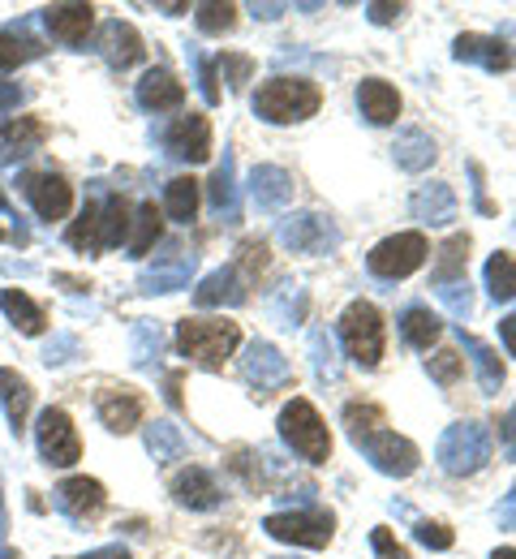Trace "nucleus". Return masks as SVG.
I'll return each mask as SVG.
<instances>
[{
  "label": "nucleus",
  "instance_id": "nucleus-1",
  "mask_svg": "<svg viewBox=\"0 0 516 559\" xmlns=\"http://www.w3.org/2000/svg\"><path fill=\"white\" fill-rule=\"evenodd\" d=\"M345 430H349L353 448L387 478H409L418 469V461H422L418 443L396 435V430H387V414L379 405H370V401H349L345 405Z\"/></svg>",
  "mask_w": 516,
  "mask_h": 559
},
{
  "label": "nucleus",
  "instance_id": "nucleus-2",
  "mask_svg": "<svg viewBox=\"0 0 516 559\" xmlns=\"http://www.w3.org/2000/svg\"><path fill=\"white\" fill-rule=\"evenodd\" d=\"M130 224H134V207L121 194H104L77 211V219L65 228V241L82 254H104L130 241Z\"/></svg>",
  "mask_w": 516,
  "mask_h": 559
},
{
  "label": "nucleus",
  "instance_id": "nucleus-3",
  "mask_svg": "<svg viewBox=\"0 0 516 559\" xmlns=\"http://www.w3.org/2000/svg\"><path fill=\"white\" fill-rule=\"evenodd\" d=\"M250 108H254V117L267 121V126H301V121H310V117L323 108V91H319V82H310V78L276 73V78H267V82L254 91Z\"/></svg>",
  "mask_w": 516,
  "mask_h": 559
},
{
  "label": "nucleus",
  "instance_id": "nucleus-4",
  "mask_svg": "<svg viewBox=\"0 0 516 559\" xmlns=\"http://www.w3.org/2000/svg\"><path fill=\"white\" fill-rule=\"evenodd\" d=\"M177 349L185 361H194L203 370H220L224 361L241 349V328L232 319H181Z\"/></svg>",
  "mask_w": 516,
  "mask_h": 559
},
{
  "label": "nucleus",
  "instance_id": "nucleus-5",
  "mask_svg": "<svg viewBox=\"0 0 516 559\" xmlns=\"http://www.w3.org/2000/svg\"><path fill=\"white\" fill-rule=\"evenodd\" d=\"M280 439H285V448L301 456L305 465H323V461H332V430H327V421L323 414L305 401V396H293L285 409H280Z\"/></svg>",
  "mask_w": 516,
  "mask_h": 559
},
{
  "label": "nucleus",
  "instance_id": "nucleus-6",
  "mask_svg": "<svg viewBox=\"0 0 516 559\" xmlns=\"http://www.w3.org/2000/svg\"><path fill=\"white\" fill-rule=\"evenodd\" d=\"M435 461H440L443 474H452V478H469V474L487 469V461H491V430L482 421H452L440 435Z\"/></svg>",
  "mask_w": 516,
  "mask_h": 559
},
{
  "label": "nucleus",
  "instance_id": "nucleus-7",
  "mask_svg": "<svg viewBox=\"0 0 516 559\" xmlns=\"http://www.w3.org/2000/svg\"><path fill=\"white\" fill-rule=\"evenodd\" d=\"M336 332H340V345H345L353 366L374 370L383 361V314H379V306H370L362 297L349 301L340 323H336Z\"/></svg>",
  "mask_w": 516,
  "mask_h": 559
},
{
  "label": "nucleus",
  "instance_id": "nucleus-8",
  "mask_svg": "<svg viewBox=\"0 0 516 559\" xmlns=\"http://www.w3.org/2000/svg\"><path fill=\"white\" fill-rule=\"evenodd\" d=\"M263 534L276 543H293V547H327L336 538V516L327 508H297V512H272L263 521Z\"/></svg>",
  "mask_w": 516,
  "mask_h": 559
},
{
  "label": "nucleus",
  "instance_id": "nucleus-9",
  "mask_svg": "<svg viewBox=\"0 0 516 559\" xmlns=\"http://www.w3.org/2000/svg\"><path fill=\"white\" fill-rule=\"evenodd\" d=\"M427 254H431V246H427L422 233H392V237H383L367 254V272L374 280L396 284V280L413 276L427 263Z\"/></svg>",
  "mask_w": 516,
  "mask_h": 559
},
{
  "label": "nucleus",
  "instance_id": "nucleus-10",
  "mask_svg": "<svg viewBox=\"0 0 516 559\" xmlns=\"http://www.w3.org/2000/svg\"><path fill=\"white\" fill-rule=\"evenodd\" d=\"M280 246L293 250V254L323 259V254H336L340 250V228L323 211H297V215L280 219Z\"/></svg>",
  "mask_w": 516,
  "mask_h": 559
},
{
  "label": "nucleus",
  "instance_id": "nucleus-11",
  "mask_svg": "<svg viewBox=\"0 0 516 559\" xmlns=\"http://www.w3.org/2000/svg\"><path fill=\"white\" fill-rule=\"evenodd\" d=\"M35 448H39V461L52 465V469H70V465L82 461L77 426L61 405H48L39 414V421H35Z\"/></svg>",
  "mask_w": 516,
  "mask_h": 559
},
{
  "label": "nucleus",
  "instance_id": "nucleus-12",
  "mask_svg": "<svg viewBox=\"0 0 516 559\" xmlns=\"http://www.w3.org/2000/svg\"><path fill=\"white\" fill-rule=\"evenodd\" d=\"M241 379L254 388L259 401H267L272 392L293 383V366H289V357L276 349L272 341H250L245 353H241Z\"/></svg>",
  "mask_w": 516,
  "mask_h": 559
},
{
  "label": "nucleus",
  "instance_id": "nucleus-13",
  "mask_svg": "<svg viewBox=\"0 0 516 559\" xmlns=\"http://www.w3.org/2000/svg\"><path fill=\"white\" fill-rule=\"evenodd\" d=\"M22 194H26V203L35 207L39 219H65L70 207H74V186L61 177V173H22Z\"/></svg>",
  "mask_w": 516,
  "mask_h": 559
},
{
  "label": "nucleus",
  "instance_id": "nucleus-14",
  "mask_svg": "<svg viewBox=\"0 0 516 559\" xmlns=\"http://www.w3.org/2000/svg\"><path fill=\"white\" fill-rule=\"evenodd\" d=\"M95 52L108 61V70L125 73L143 61V52H147V48H143V35H139V26H134V22L108 17V22L99 26V35H95Z\"/></svg>",
  "mask_w": 516,
  "mask_h": 559
},
{
  "label": "nucleus",
  "instance_id": "nucleus-15",
  "mask_svg": "<svg viewBox=\"0 0 516 559\" xmlns=\"http://www.w3.org/2000/svg\"><path fill=\"white\" fill-rule=\"evenodd\" d=\"M164 151L172 159H185V164H203L212 159V121L203 112H190V117H177L164 134Z\"/></svg>",
  "mask_w": 516,
  "mask_h": 559
},
{
  "label": "nucleus",
  "instance_id": "nucleus-16",
  "mask_svg": "<svg viewBox=\"0 0 516 559\" xmlns=\"http://www.w3.org/2000/svg\"><path fill=\"white\" fill-rule=\"evenodd\" d=\"M452 57H456L460 66H478V70H487V73H508L516 66L508 39H500V35H473V31H469V35H456Z\"/></svg>",
  "mask_w": 516,
  "mask_h": 559
},
{
  "label": "nucleus",
  "instance_id": "nucleus-17",
  "mask_svg": "<svg viewBox=\"0 0 516 559\" xmlns=\"http://www.w3.org/2000/svg\"><path fill=\"white\" fill-rule=\"evenodd\" d=\"M52 503H57L61 516H70L74 525H82V521H91V516L104 512L108 490H104L99 478H86V474H82V478H65L61 487L52 490Z\"/></svg>",
  "mask_w": 516,
  "mask_h": 559
},
{
  "label": "nucleus",
  "instance_id": "nucleus-18",
  "mask_svg": "<svg viewBox=\"0 0 516 559\" xmlns=\"http://www.w3.org/2000/svg\"><path fill=\"white\" fill-rule=\"evenodd\" d=\"M168 495H172L181 508H190V512H212V508L224 503V490H220V483H216V474L203 469V465H185V469L168 483Z\"/></svg>",
  "mask_w": 516,
  "mask_h": 559
},
{
  "label": "nucleus",
  "instance_id": "nucleus-19",
  "mask_svg": "<svg viewBox=\"0 0 516 559\" xmlns=\"http://www.w3.org/2000/svg\"><path fill=\"white\" fill-rule=\"evenodd\" d=\"M293 177H289V168H280V164H254V173H250V199H254V207L263 211V215H276V211H285L293 203Z\"/></svg>",
  "mask_w": 516,
  "mask_h": 559
},
{
  "label": "nucleus",
  "instance_id": "nucleus-20",
  "mask_svg": "<svg viewBox=\"0 0 516 559\" xmlns=\"http://www.w3.org/2000/svg\"><path fill=\"white\" fill-rule=\"evenodd\" d=\"M134 99H139V108L143 112H177L181 104H185V86L177 82V73L168 70V66H155L139 78V86H134Z\"/></svg>",
  "mask_w": 516,
  "mask_h": 559
},
{
  "label": "nucleus",
  "instance_id": "nucleus-21",
  "mask_svg": "<svg viewBox=\"0 0 516 559\" xmlns=\"http://www.w3.org/2000/svg\"><path fill=\"white\" fill-rule=\"evenodd\" d=\"M95 414L112 435H130L143 426V396L134 388H104L95 401Z\"/></svg>",
  "mask_w": 516,
  "mask_h": 559
},
{
  "label": "nucleus",
  "instance_id": "nucleus-22",
  "mask_svg": "<svg viewBox=\"0 0 516 559\" xmlns=\"http://www.w3.org/2000/svg\"><path fill=\"white\" fill-rule=\"evenodd\" d=\"M39 17H44V26H48V35L57 39V44H86V35H91V26H95V4H48V9H39Z\"/></svg>",
  "mask_w": 516,
  "mask_h": 559
},
{
  "label": "nucleus",
  "instance_id": "nucleus-23",
  "mask_svg": "<svg viewBox=\"0 0 516 559\" xmlns=\"http://www.w3.org/2000/svg\"><path fill=\"white\" fill-rule=\"evenodd\" d=\"M194 267H199V254H190V250H172L168 259H159V263H151L143 267V276H139V293H177V288H185L190 276H194Z\"/></svg>",
  "mask_w": 516,
  "mask_h": 559
},
{
  "label": "nucleus",
  "instance_id": "nucleus-24",
  "mask_svg": "<svg viewBox=\"0 0 516 559\" xmlns=\"http://www.w3.org/2000/svg\"><path fill=\"white\" fill-rule=\"evenodd\" d=\"M353 99H358V112L367 117V126H396V117H400V91L387 78H362Z\"/></svg>",
  "mask_w": 516,
  "mask_h": 559
},
{
  "label": "nucleus",
  "instance_id": "nucleus-25",
  "mask_svg": "<svg viewBox=\"0 0 516 559\" xmlns=\"http://www.w3.org/2000/svg\"><path fill=\"white\" fill-rule=\"evenodd\" d=\"M48 142V126L39 117H17L0 126V164H17L26 155H35Z\"/></svg>",
  "mask_w": 516,
  "mask_h": 559
},
{
  "label": "nucleus",
  "instance_id": "nucleus-26",
  "mask_svg": "<svg viewBox=\"0 0 516 559\" xmlns=\"http://www.w3.org/2000/svg\"><path fill=\"white\" fill-rule=\"evenodd\" d=\"M245 276L228 263V267H216L212 276L203 280L199 288H194V306H203V310H212V306H245Z\"/></svg>",
  "mask_w": 516,
  "mask_h": 559
},
{
  "label": "nucleus",
  "instance_id": "nucleus-27",
  "mask_svg": "<svg viewBox=\"0 0 516 559\" xmlns=\"http://www.w3.org/2000/svg\"><path fill=\"white\" fill-rule=\"evenodd\" d=\"M31 405H35V392H31V383H26L17 370L0 366V409H4V418H9V430H13V439H22V430H26V418H31Z\"/></svg>",
  "mask_w": 516,
  "mask_h": 559
},
{
  "label": "nucleus",
  "instance_id": "nucleus-28",
  "mask_svg": "<svg viewBox=\"0 0 516 559\" xmlns=\"http://www.w3.org/2000/svg\"><path fill=\"white\" fill-rule=\"evenodd\" d=\"M409 211H413V219H422V224H431V228H443V224L456 219V194H452L447 181H427V186H418V194L409 199Z\"/></svg>",
  "mask_w": 516,
  "mask_h": 559
},
{
  "label": "nucleus",
  "instance_id": "nucleus-29",
  "mask_svg": "<svg viewBox=\"0 0 516 559\" xmlns=\"http://www.w3.org/2000/svg\"><path fill=\"white\" fill-rule=\"evenodd\" d=\"M44 52H48V48L26 31V22H17V26H0V73L22 70V66L39 61Z\"/></svg>",
  "mask_w": 516,
  "mask_h": 559
},
{
  "label": "nucleus",
  "instance_id": "nucleus-30",
  "mask_svg": "<svg viewBox=\"0 0 516 559\" xmlns=\"http://www.w3.org/2000/svg\"><path fill=\"white\" fill-rule=\"evenodd\" d=\"M396 323H400V341H405L409 349H431V345L443 336L440 314H435L431 306H418V301H413V306H405Z\"/></svg>",
  "mask_w": 516,
  "mask_h": 559
},
{
  "label": "nucleus",
  "instance_id": "nucleus-31",
  "mask_svg": "<svg viewBox=\"0 0 516 559\" xmlns=\"http://www.w3.org/2000/svg\"><path fill=\"white\" fill-rule=\"evenodd\" d=\"M435 139L427 134V130H400L396 142H392V159H396V168H405V173H427L431 164H435Z\"/></svg>",
  "mask_w": 516,
  "mask_h": 559
},
{
  "label": "nucleus",
  "instance_id": "nucleus-32",
  "mask_svg": "<svg viewBox=\"0 0 516 559\" xmlns=\"http://www.w3.org/2000/svg\"><path fill=\"white\" fill-rule=\"evenodd\" d=\"M0 310H4V319H9L22 336H44V328H48V314H44L22 288H0Z\"/></svg>",
  "mask_w": 516,
  "mask_h": 559
},
{
  "label": "nucleus",
  "instance_id": "nucleus-33",
  "mask_svg": "<svg viewBox=\"0 0 516 559\" xmlns=\"http://www.w3.org/2000/svg\"><path fill=\"white\" fill-rule=\"evenodd\" d=\"M207 199H212V207L220 211L228 224H237V155H232V146H224V164L212 173V181H207Z\"/></svg>",
  "mask_w": 516,
  "mask_h": 559
},
{
  "label": "nucleus",
  "instance_id": "nucleus-34",
  "mask_svg": "<svg viewBox=\"0 0 516 559\" xmlns=\"http://www.w3.org/2000/svg\"><path fill=\"white\" fill-rule=\"evenodd\" d=\"M460 349L473 357V366H478V383H482V392L487 396H495L500 388H504V379H508V370H504V361H500V353L491 349V345H482L478 336H469L465 328H460Z\"/></svg>",
  "mask_w": 516,
  "mask_h": 559
},
{
  "label": "nucleus",
  "instance_id": "nucleus-35",
  "mask_svg": "<svg viewBox=\"0 0 516 559\" xmlns=\"http://www.w3.org/2000/svg\"><path fill=\"white\" fill-rule=\"evenodd\" d=\"M465 263H469V233H456L440 246V259L431 267V288H443V284H456L465 276Z\"/></svg>",
  "mask_w": 516,
  "mask_h": 559
},
{
  "label": "nucleus",
  "instance_id": "nucleus-36",
  "mask_svg": "<svg viewBox=\"0 0 516 559\" xmlns=\"http://www.w3.org/2000/svg\"><path fill=\"white\" fill-rule=\"evenodd\" d=\"M143 443H147L155 465H172V461H181L185 448H190L185 435H181L172 421H151V426H143Z\"/></svg>",
  "mask_w": 516,
  "mask_h": 559
},
{
  "label": "nucleus",
  "instance_id": "nucleus-37",
  "mask_svg": "<svg viewBox=\"0 0 516 559\" xmlns=\"http://www.w3.org/2000/svg\"><path fill=\"white\" fill-rule=\"evenodd\" d=\"M199 181L194 177H172L168 186H164V215L172 219V224H194V215H199Z\"/></svg>",
  "mask_w": 516,
  "mask_h": 559
},
{
  "label": "nucleus",
  "instance_id": "nucleus-38",
  "mask_svg": "<svg viewBox=\"0 0 516 559\" xmlns=\"http://www.w3.org/2000/svg\"><path fill=\"white\" fill-rule=\"evenodd\" d=\"M134 233H130V241H125V250H130V259H143L151 246L164 237V219H159V207L155 203H139L134 207V224H130Z\"/></svg>",
  "mask_w": 516,
  "mask_h": 559
},
{
  "label": "nucleus",
  "instance_id": "nucleus-39",
  "mask_svg": "<svg viewBox=\"0 0 516 559\" xmlns=\"http://www.w3.org/2000/svg\"><path fill=\"white\" fill-rule=\"evenodd\" d=\"M482 280H487V293L491 301H513L516 297V254L508 250H495L482 267Z\"/></svg>",
  "mask_w": 516,
  "mask_h": 559
},
{
  "label": "nucleus",
  "instance_id": "nucleus-40",
  "mask_svg": "<svg viewBox=\"0 0 516 559\" xmlns=\"http://www.w3.org/2000/svg\"><path fill=\"white\" fill-rule=\"evenodd\" d=\"M305 306H310L305 288H297V284H280V288H276V297H272V319H276L280 328H297V323H305Z\"/></svg>",
  "mask_w": 516,
  "mask_h": 559
},
{
  "label": "nucleus",
  "instance_id": "nucleus-41",
  "mask_svg": "<svg viewBox=\"0 0 516 559\" xmlns=\"http://www.w3.org/2000/svg\"><path fill=\"white\" fill-rule=\"evenodd\" d=\"M310 361H314V374L319 383H340V357H336V345L323 328L310 332Z\"/></svg>",
  "mask_w": 516,
  "mask_h": 559
},
{
  "label": "nucleus",
  "instance_id": "nucleus-42",
  "mask_svg": "<svg viewBox=\"0 0 516 559\" xmlns=\"http://www.w3.org/2000/svg\"><path fill=\"white\" fill-rule=\"evenodd\" d=\"M194 22H199V31L203 35H228L232 26H237V4H228V0H203L199 9H194Z\"/></svg>",
  "mask_w": 516,
  "mask_h": 559
},
{
  "label": "nucleus",
  "instance_id": "nucleus-43",
  "mask_svg": "<svg viewBox=\"0 0 516 559\" xmlns=\"http://www.w3.org/2000/svg\"><path fill=\"white\" fill-rule=\"evenodd\" d=\"M427 374H431L440 388H456L460 374H465V357L456 349H435L427 357Z\"/></svg>",
  "mask_w": 516,
  "mask_h": 559
},
{
  "label": "nucleus",
  "instance_id": "nucleus-44",
  "mask_svg": "<svg viewBox=\"0 0 516 559\" xmlns=\"http://www.w3.org/2000/svg\"><path fill=\"white\" fill-rule=\"evenodd\" d=\"M159 353H164V332H159V323L139 319V323H134V366H151Z\"/></svg>",
  "mask_w": 516,
  "mask_h": 559
},
{
  "label": "nucleus",
  "instance_id": "nucleus-45",
  "mask_svg": "<svg viewBox=\"0 0 516 559\" xmlns=\"http://www.w3.org/2000/svg\"><path fill=\"white\" fill-rule=\"evenodd\" d=\"M440 293V301L447 306V314L452 319H469L473 314V288H469V280H456V284H443V288H435Z\"/></svg>",
  "mask_w": 516,
  "mask_h": 559
},
{
  "label": "nucleus",
  "instance_id": "nucleus-46",
  "mask_svg": "<svg viewBox=\"0 0 516 559\" xmlns=\"http://www.w3.org/2000/svg\"><path fill=\"white\" fill-rule=\"evenodd\" d=\"M232 267H237V272H241V276H259V272H263V267H267V241H263V237H250V241H241V246H237V263H232Z\"/></svg>",
  "mask_w": 516,
  "mask_h": 559
},
{
  "label": "nucleus",
  "instance_id": "nucleus-47",
  "mask_svg": "<svg viewBox=\"0 0 516 559\" xmlns=\"http://www.w3.org/2000/svg\"><path fill=\"white\" fill-rule=\"evenodd\" d=\"M216 73L228 82V91H241L250 82V73H254V61L250 57H237V52H220L216 57Z\"/></svg>",
  "mask_w": 516,
  "mask_h": 559
},
{
  "label": "nucleus",
  "instance_id": "nucleus-48",
  "mask_svg": "<svg viewBox=\"0 0 516 559\" xmlns=\"http://www.w3.org/2000/svg\"><path fill=\"white\" fill-rule=\"evenodd\" d=\"M413 538L427 551H452V543H456L452 525H443V521H413Z\"/></svg>",
  "mask_w": 516,
  "mask_h": 559
},
{
  "label": "nucleus",
  "instance_id": "nucleus-49",
  "mask_svg": "<svg viewBox=\"0 0 516 559\" xmlns=\"http://www.w3.org/2000/svg\"><path fill=\"white\" fill-rule=\"evenodd\" d=\"M190 66L199 70V91H203V99L216 108V104H220V73H216V61H207L199 48H190Z\"/></svg>",
  "mask_w": 516,
  "mask_h": 559
},
{
  "label": "nucleus",
  "instance_id": "nucleus-50",
  "mask_svg": "<svg viewBox=\"0 0 516 559\" xmlns=\"http://www.w3.org/2000/svg\"><path fill=\"white\" fill-rule=\"evenodd\" d=\"M370 551H374V559H409V551L396 543V534L387 525H374L370 530Z\"/></svg>",
  "mask_w": 516,
  "mask_h": 559
},
{
  "label": "nucleus",
  "instance_id": "nucleus-51",
  "mask_svg": "<svg viewBox=\"0 0 516 559\" xmlns=\"http://www.w3.org/2000/svg\"><path fill=\"white\" fill-rule=\"evenodd\" d=\"M500 443H504V461H516V405L500 418Z\"/></svg>",
  "mask_w": 516,
  "mask_h": 559
},
{
  "label": "nucleus",
  "instance_id": "nucleus-52",
  "mask_svg": "<svg viewBox=\"0 0 516 559\" xmlns=\"http://www.w3.org/2000/svg\"><path fill=\"white\" fill-rule=\"evenodd\" d=\"M70 353H77L74 336H57V341L44 349V361H48V366H61V361H70Z\"/></svg>",
  "mask_w": 516,
  "mask_h": 559
},
{
  "label": "nucleus",
  "instance_id": "nucleus-53",
  "mask_svg": "<svg viewBox=\"0 0 516 559\" xmlns=\"http://www.w3.org/2000/svg\"><path fill=\"white\" fill-rule=\"evenodd\" d=\"M367 17L374 26H392L405 17V4H367Z\"/></svg>",
  "mask_w": 516,
  "mask_h": 559
},
{
  "label": "nucleus",
  "instance_id": "nucleus-54",
  "mask_svg": "<svg viewBox=\"0 0 516 559\" xmlns=\"http://www.w3.org/2000/svg\"><path fill=\"white\" fill-rule=\"evenodd\" d=\"M495 521H500V530H516V483H513V490L504 495V503L495 508Z\"/></svg>",
  "mask_w": 516,
  "mask_h": 559
},
{
  "label": "nucleus",
  "instance_id": "nucleus-55",
  "mask_svg": "<svg viewBox=\"0 0 516 559\" xmlns=\"http://www.w3.org/2000/svg\"><path fill=\"white\" fill-rule=\"evenodd\" d=\"M22 99H26V91L17 82H0V112H13Z\"/></svg>",
  "mask_w": 516,
  "mask_h": 559
},
{
  "label": "nucleus",
  "instance_id": "nucleus-56",
  "mask_svg": "<svg viewBox=\"0 0 516 559\" xmlns=\"http://www.w3.org/2000/svg\"><path fill=\"white\" fill-rule=\"evenodd\" d=\"M500 341H504L508 353L516 357V314H504V319H500Z\"/></svg>",
  "mask_w": 516,
  "mask_h": 559
},
{
  "label": "nucleus",
  "instance_id": "nucleus-57",
  "mask_svg": "<svg viewBox=\"0 0 516 559\" xmlns=\"http://www.w3.org/2000/svg\"><path fill=\"white\" fill-rule=\"evenodd\" d=\"M77 559H130V547H121V543H112V547H99V551H86V556Z\"/></svg>",
  "mask_w": 516,
  "mask_h": 559
},
{
  "label": "nucleus",
  "instance_id": "nucleus-58",
  "mask_svg": "<svg viewBox=\"0 0 516 559\" xmlns=\"http://www.w3.org/2000/svg\"><path fill=\"white\" fill-rule=\"evenodd\" d=\"M250 13L263 17V22H276L280 13H289V4H250Z\"/></svg>",
  "mask_w": 516,
  "mask_h": 559
},
{
  "label": "nucleus",
  "instance_id": "nucleus-59",
  "mask_svg": "<svg viewBox=\"0 0 516 559\" xmlns=\"http://www.w3.org/2000/svg\"><path fill=\"white\" fill-rule=\"evenodd\" d=\"M164 396H168L172 409H181V374H168V392Z\"/></svg>",
  "mask_w": 516,
  "mask_h": 559
},
{
  "label": "nucleus",
  "instance_id": "nucleus-60",
  "mask_svg": "<svg viewBox=\"0 0 516 559\" xmlns=\"http://www.w3.org/2000/svg\"><path fill=\"white\" fill-rule=\"evenodd\" d=\"M0 215H4V219H13V228H22V224H17L22 215H17V211H13V203L4 199V190H0Z\"/></svg>",
  "mask_w": 516,
  "mask_h": 559
},
{
  "label": "nucleus",
  "instance_id": "nucleus-61",
  "mask_svg": "<svg viewBox=\"0 0 516 559\" xmlns=\"http://www.w3.org/2000/svg\"><path fill=\"white\" fill-rule=\"evenodd\" d=\"M491 559H516V547H500V551H491Z\"/></svg>",
  "mask_w": 516,
  "mask_h": 559
},
{
  "label": "nucleus",
  "instance_id": "nucleus-62",
  "mask_svg": "<svg viewBox=\"0 0 516 559\" xmlns=\"http://www.w3.org/2000/svg\"><path fill=\"white\" fill-rule=\"evenodd\" d=\"M4 530H9V516H4V499H0V538H4Z\"/></svg>",
  "mask_w": 516,
  "mask_h": 559
},
{
  "label": "nucleus",
  "instance_id": "nucleus-63",
  "mask_svg": "<svg viewBox=\"0 0 516 559\" xmlns=\"http://www.w3.org/2000/svg\"><path fill=\"white\" fill-rule=\"evenodd\" d=\"M0 559H17V551H9V547H0Z\"/></svg>",
  "mask_w": 516,
  "mask_h": 559
}]
</instances>
